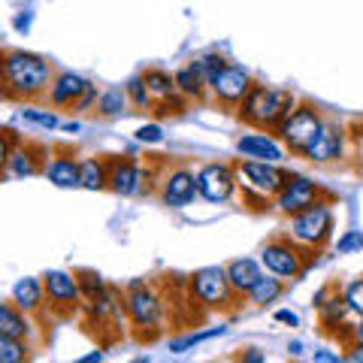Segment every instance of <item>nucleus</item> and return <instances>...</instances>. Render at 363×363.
Wrapping results in <instances>:
<instances>
[{
	"label": "nucleus",
	"mask_w": 363,
	"mask_h": 363,
	"mask_svg": "<svg viewBox=\"0 0 363 363\" xmlns=\"http://www.w3.org/2000/svg\"><path fill=\"white\" fill-rule=\"evenodd\" d=\"M55 82V67L37 52L4 49L0 58V97L18 104H45Z\"/></svg>",
	"instance_id": "1"
},
{
	"label": "nucleus",
	"mask_w": 363,
	"mask_h": 363,
	"mask_svg": "<svg viewBox=\"0 0 363 363\" xmlns=\"http://www.w3.org/2000/svg\"><path fill=\"white\" fill-rule=\"evenodd\" d=\"M297 106V97L285 88H269V85H260L255 82L248 97L240 104L236 116H240L242 124L255 128L260 133H276L279 124L291 116V109Z\"/></svg>",
	"instance_id": "2"
},
{
	"label": "nucleus",
	"mask_w": 363,
	"mask_h": 363,
	"mask_svg": "<svg viewBox=\"0 0 363 363\" xmlns=\"http://www.w3.org/2000/svg\"><path fill=\"white\" fill-rule=\"evenodd\" d=\"M315 260H318L315 248L297 242L291 233L272 236V240L264 245V252H260V264H264V269L272 272V276H279V279H288V281L303 279Z\"/></svg>",
	"instance_id": "3"
},
{
	"label": "nucleus",
	"mask_w": 363,
	"mask_h": 363,
	"mask_svg": "<svg viewBox=\"0 0 363 363\" xmlns=\"http://www.w3.org/2000/svg\"><path fill=\"white\" fill-rule=\"evenodd\" d=\"M188 291L191 300H197L203 309L209 312H221V315H233L240 309L242 297L233 291L230 279H227L224 267H200L188 276Z\"/></svg>",
	"instance_id": "4"
},
{
	"label": "nucleus",
	"mask_w": 363,
	"mask_h": 363,
	"mask_svg": "<svg viewBox=\"0 0 363 363\" xmlns=\"http://www.w3.org/2000/svg\"><path fill=\"white\" fill-rule=\"evenodd\" d=\"M121 294H124V315H128V321L140 342H143L145 330H155V333L161 330V321L167 315V303L161 297V291L149 285V281L136 279Z\"/></svg>",
	"instance_id": "5"
},
{
	"label": "nucleus",
	"mask_w": 363,
	"mask_h": 363,
	"mask_svg": "<svg viewBox=\"0 0 363 363\" xmlns=\"http://www.w3.org/2000/svg\"><path fill=\"white\" fill-rule=\"evenodd\" d=\"M155 194L167 209H185L194 203L197 194V173L185 161H164L157 164Z\"/></svg>",
	"instance_id": "6"
},
{
	"label": "nucleus",
	"mask_w": 363,
	"mask_h": 363,
	"mask_svg": "<svg viewBox=\"0 0 363 363\" xmlns=\"http://www.w3.org/2000/svg\"><path fill=\"white\" fill-rule=\"evenodd\" d=\"M336 230V215H333V203H315V206L303 209L297 215H291V236L303 245L324 252L327 242L333 240Z\"/></svg>",
	"instance_id": "7"
},
{
	"label": "nucleus",
	"mask_w": 363,
	"mask_h": 363,
	"mask_svg": "<svg viewBox=\"0 0 363 363\" xmlns=\"http://www.w3.org/2000/svg\"><path fill=\"white\" fill-rule=\"evenodd\" d=\"M321 124H324V112H321V106L306 104V100L300 104V100H297V106L291 109V116L279 124L276 136H279V143L285 145L291 155H297V157H300V155L306 152V145H309L315 136H318Z\"/></svg>",
	"instance_id": "8"
},
{
	"label": "nucleus",
	"mask_w": 363,
	"mask_h": 363,
	"mask_svg": "<svg viewBox=\"0 0 363 363\" xmlns=\"http://www.w3.org/2000/svg\"><path fill=\"white\" fill-rule=\"evenodd\" d=\"M43 288H45V306H49L52 318L67 321V318H73L76 312H82L85 297H82V288H79L73 272L49 269L43 276Z\"/></svg>",
	"instance_id": "9"
},
{
	"label": "nucleus",
	"mask_w": 363,
	"mask_h": 363,
	"mask_svg": "<svg viewBox=\"0 0 363 363\" xmlns=\"http://www.w3.org/2000/svg\"><path fill=\"white\" fill-rule=\"evenodd\" d=\"M236 179H240V191H252V194L276 200L279 191L285 188V182L291 179V169H281L272 161H236Z\"/></svg>",
	"instance_id": "10"
},
{
	"label": "nucleus",
	"mask_w": 363,
	"mask_h": 363,
	"mask_svg": "<svg viewBox=\"0 0 363 363\" xmlns=\"http://www.w3.org/2000/svg\"><path fill=\"white\" fill-rule=\"evenodd\" d=\"M315 203H336V194L333 191H327L324 185H318V182L309 179V176L291 173V179L285 182V188H281L279 197H276V209L291 218V215L309 209V206H315Z\"/></svg>",
	"instance_id": "11"
},
{
	"label": "nucleus",
	"mask_w": 363,
	"mask_h": 363,
	"mask_svg": "<svg viewBox=\"0 0 363 363\" xmlns=\"http://www.w3.org/2000/svg\"><path fill=\"white\" fill-rule=\"evenodd\" d=\"M236 188H240V179H236V164H227V161H215V164H203L197 169V194L206 200V203H227Z\"/></svg>",
	"instance_id": "12"
},
{
	"label": "nucleus",
	"mask_w": 363,
	"mask_h": 363,
	"mask_svg": "<svg viewBox=\"0 0 363 363\" xmlns=\"http://www.w3.org/2000/svg\"><path fill=\"white\" fill-rule=\"evenodd\" d=\"M345 145H348V128L339 124L333 118H324L321 130H318L315 140L306 145V152L300 157H306L309 164H336L345 157Z\"/></svg>",
	"instance_id": "13"
},
{
	"label": "nucleus",
	"mask_w": 363,
	"mask_h": 363,
	"mask_svg": "<svg viewBox=\"0 0 363 363\" xmlns=\"http://www.w3.org/2000/svg\"><path fill=\"white\" fill-rule=\"evenodd\" d=\"M252 85H255L252 73L242 70V67H236V64H227L224 70L209 82L212 104H218L221 109H240V104L248 97Z\"/></svg>",
	"instance_id": "14"
},
{
	"label": "nucleus",
	"mask_w": 363,
	"mask_h": 363,
	"mask_svg": "<svg viewBox=\"0 0 363 363\" xmlns=\"http://www.w3.org/2000/svg\"><path fill=\"white\" fill-rule=\"evenodd\" d=\"M109 161V191L118 197H133L145 191L149 182V169L140 164L133 155H106Z\"/></svg>",
	"instance_id": "15"
},
{
	"label": "nucleus",
	"mask_w": 363,
	"mask_h": 363,
	"mask_svg": "<svg viewBox=\"0 0 363 363\" xmlns=\"http://www.w3.org/2000/svg\"><path fill=\"white\" fill-rule=\"evenodd\" d=\"M49 157H52L49 145H43L37 140H21V136H18V143H16V149H13V157H9L6 173L16 176V179L43 176L45 173V164H49Z\"/></svg>",
	"instance_id": "16"
},
{
	"label": "nucleus",
	"mask_w": 363,
	"mask_h": 363,
	"mask_svg": "<svg viewBox=\"0 0 363 363\" xmlns=\"http://www.w3.org/2000/svg\"><path fill=\"white\" fill-rule=\"evenodd\" d=\"M43 176L58 188H82V161L76 157V149H70V145H55L52 161L45 164Z\"/></svg>",
	"instance_id": "17"
},
{
	"label": "nucleus",
	"mask_w": 363,
	"mask_h": 363,
	"mask_svg": "<svg viewBox=\"0 0 363 363\" xmlns=\"http://www.w3.org/2000/svg\"><path fill=\"white\" fill-rule=\"evenodd\" d=\"M88 79L76 76V73H55V82L49 88V97H45V104L55 106V109H73L79 100H82V94L88 91Z\"/></svg>",
	"instance_id": "18"
},
{
	"label": "nucleus",
	"mask_w": 363,
	"mask_h": 363,
	"mask_svg": "<svg viewBox=\"0 0 363 363\" xmlns=\"http://www.w3.org/2000/svg\"><path fill=\"white\" fill-rule=\"evenodd\" d=\"M236 152L242 157H252V161H272L279 164L281 157H285V145L279 140H272L269 133H245L236 140Z\"/></svg>",
	"instance_id": "19"
},
{
	"label": "nucleus",
	"mask_w": 363,
	"mask_h": 363,
	"mask_svg": "<svg viewBox=\"0 0 363 363\" xmlns=\"http://www.w3.org/2000/svg\"><path fill=\"white\" fill-rule=\"evenodd\" d=\"M13 300L21 312L28 318H43L49 315V306H45V288H43V279H18L16 288H13Z\"/></svg>",
	"instance_id": "20"
},
{
	"label": "nucleus",
	"mask_w": 363,
	"mask_h": 363,
	"mask_svg": "<svg viewBox=\"0 0 363 363\" xmlns=\"http://www.w3.org/2000/svg\"><path fill=\"white\" fill-rule=\"evenodd\" d=\"M173 76H176L179 94H185L188 100H194V104H206L209 100V79H206V73H203L200 61H191L185 67H179Z\"/></svg>",
	"instance_id": "21"
},
{
	"label": "nucleus",
	"mask_w": 363,
	"mask_h": 363,
	"mask_svg": "<svg viewBox=\"0 0 363 363\" xmlns=\"http://www.w3.org/2000/svg\"><path fill=\"white\" fill-rule=\"evenodd\" d=\"M224 269H227V279H230V285H233V291L240 294V297H245V294L255 288V281L264 276L260 264H257V260H252V257H236Z\"/></svg>",
	"instance_id": "22"
},
{
	"label": "nucleus",
	"mask_w": 363,
	"mask_h": 363,
	"mask_svg": "<svg viewBox=\"0 0 363 363\" xmlns=\"http://www.w3.org/2000/svg\"><path fill=\"white\" fill-rule=\"evenodd\" d=\"M0 336H16V339L30 336V321L16 306V300H0Z\"/></svg>",
	"instance_id": "23"
},
{
	"label": "nucleus",
	"mask_w": 363,
	"mask_h": 363,
	"mask_svg": "<svg viewBox=\"0 0 363 363\" xmlns=\"http://www.w3.org/2000/svg\"><path fill=\"white\" fill-rule=\"evenodd\" d=\"M285 279H279V276H272V272H264L257 281H255V288L245 294V300L252 303V306H269V303H276L285 297Z\"/></svg>",
	"instance_id": "24"
},
{
	"label": "nucleus",
	"mask_w": 363,
	"mask_h": 363,
	"mask_svg": "<svg viewBox=\"0 0 363 363\" xmlns=\"http://www.w3.org/2000/svg\"><path fill=\"white\" fill-rule=\"evenodd\" d=\"M82 188H88V191L109 188V161H106V155L85 157L82 161Z\"/></svg>",
	"instance_id": "25"
},
{
	"label": "nucleus",
	"mask_w": 363,
	"mask_h": 363,
	"mask_svg": "<svg viewBox=\"0 0 363 363\" xmlns=\"http://www.w3.org/2000/svg\"><path fill=\"white\" fill-rule=\"evenodd\" d=\"M130 104V97H128V88H106L104 94L97 97V116H104V118H116L124 112V106Z\"/></svg>",
	"instance_id": "26"
},
{
	"label": "nucleus",
	"mask_w": 363,
	"mask_h": 363,
	"mask_svg": "<svg viewBox=\"0 0 363 363\" xmlns=\"http://www.w3.org/2000/svg\"><path fill=\"white\" fill-rule=\"evenodd\" d=\"M140 79L145 82V88L152 91V97H155V100L176 94V76H173V73H167V70H157V67H152V70H145Z\"/></svg>",
	"instance_id": "27"
},
{
	"label": "nucleus",
	"mask_w": 363,
	"mask_h": 363,
	"mask_svg": "<svg viewBox=\"0 0 363 363\" xmlns=\"http://www.w3.org/2000/svg\"><path fill=\"white\" fill-rule=\"evenodd\" d=\"M30 345L28 339H16V336H0V363H25L30 360Z\"/></svg>",
	"instance_id": "28"
},
{
	"label": "nucleus",
	"mask_w": 363,
	"mask_h": 363,
	"mask_svg": "<svg viewBox=\"0 0 363 363\" xmlns=\"http://www.w3.org/2000/svg\"><path fill=\"white\" fill-rule=\"evenodd\" d=\"M224 330H227V327H212V330H200V333L179 336V339H173V342H169V351H176V354H185V351H191V348L200 345V342H209V339H215V336H224Z\"/></svg>",
	"instance_id": "29"
},
{
	"label": "nucleus",
	"mask_w": 363,
	"mask_h": 363,
	"mask_svg": "<svg viewBox=\"0 0 363 363\" xmlns=\"http://www.w3.org/2000/svg\"><path fill=\"white\" fill-rule=\"evenodd\" d=\"M73 276L79 281V288H82V297L85 300L97 297L100 291H106V281L100 279V272H94V269H73Z\"/></svg>",
	"instance_id": "30"
},
{
	"label": "nucleus",
	"mask_w": 363,
	"mask_h": 363,
	"mask_svg": "<svg viewBox=\"0 0 363 363\" xmlns=\"http://www.w3.org/2000/svg\"><path fill=\"white\" fill-rule=\"evenodd\" d=\"M124 88H128V97H130V104H133L136 109H149V112L155 109V97H152V91L145 88V82H143L140 76L130 79V82L124 85Z\"/></svg>",
	"instance_id": "31"
},
{
	"label": "nucleus",
	"mask_w": 363,
	"mask_h": 363,
	"mask_svg": "<svg viewBox=\"0 0 363 363\" xmlns=\"http://www.w3.org/2000/svg\"><path fill=\"white\" fill-rule=\"evenodd\" d=\"M16 143H18V133L13 128H0V179L6 176V167H9V157H13Z\"/></svg>",
	"instance_id": "32"
},
{
	"label": "nucleus",
	"mask_w": 363,
	"mask_h": 363,
	"mask_svg": "<svg viewBox=\"0 0 363 363\" xmlns=\"http://www.w3.org/2000/svg\"><path fill=\"white\" fill-rule=\"evenodd\" d=\"M345 303H348L351 312L363 318V276L354 279V281H351V285L345 288Z\"/></svg>",
	"instance_id": "33"
},
{
	"label": "nucleus",
	"mask_w": 363,
	"mask_h": 363,
	"mask_svg": "<svg viewBox=\"0 0 363 363\" xmlns=\"http://www.w3.org/2000/svg\"><path fill=\"white\" fill-rule=\"evenodd\" d=\"M339 255H354V252H363V230H345L339 236Z\"/></svg>",
	"instance_id": "34"
},
{
	"label": "nucleus",
	"mask_w": 363,
	"mask_h": 363,
	"mask_svg": "<svg viewBox=\"0 0 363 363\" xmlns=\"http://www.w3.org/2000/svg\"><path fill=\"white\" fill-rule=\"evenodd\" d=\"M21 116H25V121H30V124H40V128H45V130L58 128V116H55V112H43V109H25V112H21Z\"/></svg>",
	"instance_id": "35"
},
{
	"label": "nucleus",
	"mask_w": 363,
	"mask_h": 363,
	"mask_svg": "<svg viewBox=\"0 0 363 363\" xmlns=\"http://www.w3.org/2000/svg\"><path fill=\"white\" fill-rule=\"evenodd\" d=\"M197 61H200V67H203V73H206L209 82H212V79L227 67V58H224V55H203V58H197Z\"/></svg>",
	"instance_id": "36"
},
{
	"label": "nucleus",
	"mask_w": 363,
	"mask_h": 363,
	"mask_svg": "<svg viewBox=\"0 0 363 363\" xmlns=\"http://www.w3.org/2000/svg\"><path fill=\"white\" fill-rule=\"evenodd\" d=\"M348 140L354 143V157H357V164H360V169H363V118H357V121L348 128Z\"/></svg>",
	"instance_id": "37"
},
{
	"label": "nucleus",
	"mask_w": 363,
	"mask_h": 363,
	"mask_svg": "<svg viewBox=\"0 0 363 363\" xmlns=\"http://www.w3.org/2000/svg\"><path fill=\"white\" fill-rule=\"evenodd\" d=\"M136 140L145 143V145H157V143H164V130H161V124H145V128L136 130Z\"/></svg>",
	"instance_id": "38"
},
{
	"label": "nucleus",
	"mask_w": 363,
	"mask_h": 363,
	"mask_svg": "<svg viewBox=\"0 0 363 363\" xmlns=\"http://www.w3.org/2000/svg\"><path fill=\"white\" fill-rule=\"evenodd\" d=\"M97 97H100V91H97V85H88V91L82 94V100L73 106V112H88L91 106H97Z\"/></svg>",
	"instance_id": "39"
},
{
	"label": "nucleus",
	"mask_w": 363,
	"mask_h": 363,
	"mask_svg": "<svg viewBox=\"0 0 363 363\" xmlns=\"http://www.w3.org/2000/svg\"><path fill=\"white\" fill-rule=\"evenodd\" d=\"M276 321H279V324H288V327H300V318L294 315L291 309H279V312H276Z\"/></svg>",
	"instance_id": "40"
},
{
	"label": "nucleus",
	"mask_w": 363,
	"mask_h": 363,
	"mask_svg": "<svg viewBox=\"0 0 363 363\" xmlns=\"http://www.w3.org/2000/svg\"><path fill=\"white\" fill-rule=\"evenodd\" d=\"M240 360H248V363H264L267 357H264V354H260V351H257V348H245V351H242V354H240Z\"/></svg>",
	"instance_id": "41"
},
{
	"label": "nucleus",
	"mask_w": 363,
	"mask_h": 363,
	"mask_svg": "<svg viewBox=\"0 0 363 363\" xmlns=\"http://www.w3.org/2000/svg\"><path fill=\"white\" fill-rule=\"evenodd\" d=\"M315 360H318V363H339V360H345V357L330 354V351H315Z\"/></svg>",
	"instance_id": "42"
},
{
	"label": "nucleus",
	"mask_w": 363,
	"mask_h": 363,
	"mask_svg": "<svg viewBox=\"0 0 363 363\" xmlns=\"http://www.w3.org/2000/svg\"><path fill=\"white\" fill-rule=\"evenodd\" d=\"M345 360H354V363H357V360H363V345L357 342L354 348H351V354H345Z\"/></svg>",
	"instance_id": "43"
},
{
	"label": "nucleus",
	"mask_w": 363,
	"mask_h": 363,
	"mask_svg": "<svg viewBox=\"0 0 363 363\" xmlns=\"http://www.w3.org/2000/svg\"><path fill=\"white\" fill-rule=\"evenodd\" d=\"M351 339H354V342H360V345H363V321L351 327Z\"/></svg>",
	"instance_id": "44"
},
{
	"label": "nucleus",
	"mask_w": 363,
	"mask_h": 363,
	"mask_svg": "<svg viewBox=\"0 0 363 363\" xmlns=\"http://www.w3.org/2000/svg\"><path fill=\"white\" fill-rule=\"evenodd\" d=\"M104 360V351H94V354H85L82 357V363H100Z\"/></svg>",
	"instance_id": "45"
},
{
	"label": "nucleus",
	"mask_w": 363,
	"mask_h": 363,
	"mask_svg": "<svg viewBox=\"0 0 363 363\" xmlns=\"http://www.w3.org/2000/svg\"><path fill=\"white\" fill-rule=\"evenodd\" d=\"M288 351H291V354H300L303 345H300V342H291V345H288Z\"/></svg>",
	"instance_id": "46"
},
{
	"label": "nucleus",
	"mask_w": 363,
	"mask_h": 363,
	"mask_svg": "<svg viewBox=\"0 0 363 363\" xmlns=\"http://www.w3.org/2000/svg\"><path fill=\"white\" fill-rule=\"evenodd\" d=\"M0 58H4V49H0Z\"/></svg>",
	"instance_id": "47"
}]
</instances>
